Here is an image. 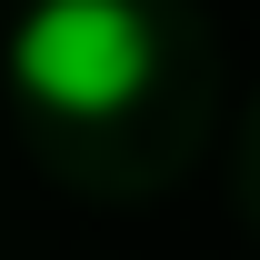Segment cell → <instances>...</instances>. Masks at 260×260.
Listing matches in <instances>:
<instances>
[{"mask_svg":"<svg viewBox=\"0 0 260 260\" xmlns=\"http://www.w3.org/2000/svg\"><path fill=\"white\" fill-rule=\"evenodd\" d=\"M10 80L50 120H110L160 80V20L140 0H30L10 20Z\"/></svg>","mask_w":260,"mask_h":260,"instance_id":"obj_1","label":"cell"}]
</instances>
